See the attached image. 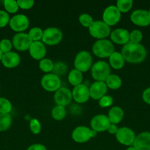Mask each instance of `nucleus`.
I'll use <instances>...</instances> for the list:
<instances>
[{
	"label": "nucleus",
	"mask_w": 150,
	"mask_h": 150,
	"mask_svg": "<svg viewBox=\"0 0 150 150\" xmlns=\"http://www.w3.org/2000/svg\"><path fill=\"white\" fill-rule=\"evenodd\" d=\"M121 54L125 62L131 64H139L144 61L146 57V49L141 43L129 42L123 45Z\"/></svg>",
	"instance_id": "1"
},
{
	"label": "nucleus",
	"mask_w": 150,
	"mask_h": 150,
	"mask_svg": "<svg viewBox=\"0 0 150 150\" xmlns=\"http://www.w3.org/2000/svg\"><path fill=\"white\" fill-rule=\"evenodd\" d=\"M92 51L99 58H109L115 52V47L109 40H97L93 45Z\"/></svg>",
	"instance_id": "2"
},
{
	"label": "nucleus",
	"mask_w": 150,
	"mask_h": 150,
	"mask_svg": "<svg viewBox=\"0 0 150 150\" xmlns=\"http://www.w3.org/2000/svg\"><path fill=\"white\" fill-rule=\"evenodd\" d=\"M110 71V66L103 60L95 62L91 68V76L96 81H105L107 78L111 74Z\"/></svg>",
	"instance_id": "3"
},
{
	"label": "nucleus",
	"mask_w": 150,
	"mask_h": 150,
	"mask_svg": "<svg viewBox=\"0 0 150 150\" xmlns=\"http://www.w3.org/2000/svg\"><path fill=\"white\" fill-rule=\"evenodd\" d=\"M93 65V59L91 53L87 51H81L77 53L74 62V69L81 73L91 70Z\"/></svg>",
	"instance_id": "4"
},
{
	"label": "nucleus",
	"mask_w": 150,
	"mask_h": 150,
	"mask_svg": "<svg viewBox=\"0 0 150 150\" xmlns=\"http://www.w3.org/2000/svg\"><path fill=\"white\" fill-rule=\"evenodd\" d=\"M88 31L91 36L97 40L106 39L111 33L110 26L102 21H94Z\"/></svg>",
	"instance_id": "5"
},
{
	"label": "nucleus",
	"mask_w": 150,
	"mask_h": 150,
	"mask_svg": "<svg viewBox=\"0 0 150 150\" xmlns=\"http://www.w3.org/2000/svg\"><path fill=\"white\" fill-rule=\"evenodd\" d=\"M96 132L86 126H78L72 131L71 138L76 143L83 144L88 142L92 138L96 137Z\"/></svg>",
	"instance_id": "6"
},
{
	"label": "nucleus",
	"mask_w": 150,
	"mask_h": 150,
	"mask_svg": "<svg viewBox=\"0 0 150 150\" xmlns=\"http://www.w3.org/2000/svg\"><path fill=\"white\" fill-rule=\"evenodd\" d=\"M63 32L57 27H49L44 30L42 42L47 45H56L61 42Z\"/></svg>",
	"instance_id": "7"
},
{
	"label": "nucleus",
	"mask_w": 150,
	"mask_h": 150,
	"mask_svg": "<svg viewBox=\"0 0 150 150\" xmlns=\"http://www.w3.org/2000/svg\"><path fill=\"white\" fill-rule=\"evenodd\" d=\"M41 86L49 92H55L61 87V80L59 76L54 73H47L41 80Z\"/></svg>",
	"instance_id": "8"
},
{
	"label": "nucleus",
	"mask_w": 150,
	"mask_h": 150,
	"mask_svg": "<svg viewBox=\"0 0 150 150\" xmlns=\"http://www.w3.org/2000/svg\"><path fill=\"white\" fill-rule=\"evenodd\" d=\"M121 13L116 5H110L106 7L102 13V21L109 26H113L119 22Z\"/></svg>",
	"instance_id": "9"
},
{
	"label": "nucleus",
	"mask_w": 150,
	"mask_h": 150,
	"mask_svg": "<svg viewBox=\"0 0 150 150\" xmlns=\"http://www.w3.org/2000/svg\"><path fill=\"white\" fill-rule=\"evenodd\" d=\"M29 25V18L24 14L15 15L10 18L9 26L10 29L17 33H21L28 29Z\"/></svg>",
	"instance_id": "10"
},
{
	"label": "nucleus",
	"mask_w": 150,
	"mask_h": 150,
	"mask_svg": "<svg viewBox=\"0 0 150 150\" xmlns=\"http://www.w3.org/2000/svg\"><path fill=\"white\" fill-rule=\"evenodd\" d=\"M116 139L121 144L127 146H132L136 136L133 130L127 127H122L119 128L116 135Z\"/></svg>",
	"instance_id": "11"
},
{
	"label": "nucleus",
	"mask_w": 150,
	"mask_h": 150,
	"mask_svg": "<svg viewBox=\"0 0 150 150\" xmlns=\"http://www.w3.org/2000/svg\"><path fill=\"white\" fill-rule=\"evenodd\" d=\"M13 46L19 51H29L30 45H32V40L29 38L28 33L21 32V33H16L13 36L12 40Z\"/></svg>",
	"instance_id": "12"
},
{
	"label": "nucleus",
	"mask_w": 150,
	"mask_h": 150,
	"mask_svg": "<svg viewBox=\"0 0 150 150\" xmlns=\"http://www.w3.org/2000/svg\"><path fill=\"white\" fill-rule=\"evenodd\" d=\"M110 124L111 123H110L107 116L104 115V114H98V115L94 116L91 119V122H90L91 129H92L96 133L107 131Z\"/></svg>",
	"instance_id": "13"
},
{
	"label": "nucleus",
	"mask_w": 150,
	"mask_h": 150,
	"mask_svg": "<svg viewBox=\"0 0 150 150\" xmlns=\"http://www.w3.org/2000/svg\"><path fill=\"white\" fill-rule=\"evenodd\" d=\"M130 21L138 26H147L150 24V14L148 10L138 9L131 13Z\"/></svg>",
	"instance_id": "14"
},
{
	"label": "nucleus",
	"mask_w": 150,
	"mask_h": 150,
	"mask_svg": "<svg viewBox=\"0 0 150 150\" xmlns=\"http://www.w3.org/2000/svg\"><path fill=\"white\" fill-rule=\"evenodd\" d=\"M72 99L73 98L71 91L66 87L61 86L58 90L54 92V100L57 105L66 106L71 102Z\"/></svg>",
	"instance_id": "15"
},
{
	"label": "nucleus",
	"mask_w": 150,
	"mask_h": 150,
	"mask_svg": "<svg viewBox=\"0 0 150 150\" xmlns=\"http://www.w3.org/2000/svg\"><path fill=\"white\" fill-rule=\"evenodd\" d=\"M72 92V98L77 103H85L89 100L90 92L89 87L84 83L78 85L74 87Z\"/></svg>",
	"instance_id": "16"
},
{
	"label": "nucleus",
	"mask_w": 150,
	"mask_h": 150,
	"mask_svg": "<svg viewBox=\"0 0 150 150\" xmlns=\"http://www.w3.org/2000/svg\"><path fill=\"white\" fill-rule=\"evenodd\" d=\"M110 40L118 45H126L129 42V32L124 28H118L111 31Z\"/></svg>",
	"instance_id": "17"
},
{
	"label": "nucleus",
	"mask_w": 150,
	"mask_h": 150,
	"mask_svg": "<svg viewBox=\"0 0 150 150\" xmlns=\"http://www.w3.org/2000/svg\"><path fill=\"white\" fill-rule=\"evenodd\" d=\"M107 89L108 88L104 81H95L89 87L90 97L93 100H99L106 95Z\"/></svg>",
	"instance_id": "18"
},
{
	"label": "nucleus",
	"mask_w": 150,
	"mask_h": 150,
	"mask_svg": "<svg viewBox=\"0 0 150 150\" xmlns=\"http://www.w3.org/2000/svg\"><path fill=\"white\" fill-rule=\"evenodd\" d=\"M29 55L35 60L41 61L45 58L46 54V48L45 44L42 41L32 42V45L29 48Z\"/></svg>",
	"instance_id": "19"
},
{
	"label": "nucleus",
	"mask_w": 150,
	"mask_h": 150,
	"mask_svg": "<svg viewBox=\"0 0 150 150\" xmlns=\"http://www.w3.org/2000/svg\"><path fill=\"white\" fill-rule=\"evenodd\" d=\"M132 146L137 150H150L149 132H142L137 135Z\"/></svg>",
	"instance_id": "20"
},
{
	"label": "nucleus",
	"mask_w": 150,
	"mask_h": 150,
	"mask_svg": "<svg viewBox=\"0 0 150 150\" xmlns=\"http://www.w3.org/2000/svg\"><path fill=\"white\" fill-rule=\"evenodd\" d=\"M1 62L3 66L7 68H15L20 64L21 57L18 53L10 51V52L3 54Z\"/></svg>",
	"instance_id": "21"
},
{
	"label": "nucleus",
	"mask_w": 150,
	"mask_h": 150,
	"mask_svg": "<svg viewBox=\"0 0 150 150\" xmlns=\"http://www.w3.org/2000/svg\"><path fill=\"white\" fill-rule=\"evenodd\" d=\"M124 115V113L121 107L113 106L109 110L107 117L111 124L117 125L123 120Z\"/></svg>",
	"instance_id": "22"
},
{
	"label": "nucleus",
	"mask_w": 150,
	"mask_h": 150,
	"mask_svg": "<svg viewBox=\"0 0 150 150\" xmlns=\"http://www.w3.org/2000/svg\"><path fill=\"white\" fill-rule=\"evenodd\" d=\"M125 60L120 52L115 51L109 57V65L115 70H120L124 66Z\"/></svg>",
	"instance_id": "23"
},
{
	"label": "nucleus",
	"mask_w": 150,
	"mask_h": 150,
	"mask_svg": "<svg viewBox=\"0 0 150 150\" xmlns=\"http://www.w3.org/2000/svg\"><path fill=\"white\" fill-rule=\"evenodd\" d=\"M82 80H83V76L82 73H81L80 71L76 69H73L69 72L68 81L71 85L74 86V87L82 83Z\"/></svg>",
	"instance_id": "24"
},
{
	"label": "nucleus",
	"mask_w": 150,
	"mask_h": 150,
	"mask_svg": "<svg viewBox=\"0 0 150 150\" xmlns=\"http://www.w3.org/2000/svg\"><path fill=\"white\" fill-rule=\"evenodd\" d=\"M104 82H105L107 88L113 89V90L119 89L122 85L121 79L116 74H110Z\"/></svg>",
	"instance_id": "25"
},
{
	"label": "nucleus",
	"mask_w": 150,
	"mask_h": 150,
	"mask_svg": "<svg viewBox=\"0 0 150 150\" xmlns=\"http://www.w3.org/2000/svg\"><path fill=\"white\" fill-rule=\"evenodd\" d=\"M51 117L56 121H61L66 117V108L61 105H56L51 110Z\"/></svg>",
	"instance_id": "26"
},
{
	"label": "nucleus",
	"mask_w": 150,
	"mask_h": 150,
	"mask_svg": "<svg viewBox=\"0 0 150 150\" xmlns=\"http://www.w3.org/2000/svg\"><path fill=\"white\" fill-rule=\"evenodd\" d=\"M12 125V117L10 114H0V132L9 130Z\"/></svg>",
	"instance_id": "27"
},
{
	"label": "nucleus",
	"mask_w": 150,
	"mask_h": 150,
	"mask_svg": "<svg viewBox=\"0 0 150 150\" xmlns=\"http://www.w3.org/2000/svg\"><path fill=\"white\" fill-rule=\"evenodd\" d=\"M132 0H118L116 6L121 13H126L132 9Z\"/></svg>",
	"instance_id": "28"
},
{
	"label": "nucleus",
	"mask_w": 150,
	"mask_h": 150,
	"mask_svg": "<svg viewBox=\"0 0 150 150\" xmlns=\"http://www.w3.org/2000/svg\"><path fill=\"white\" fill-rule=\"evenodd\" d=\"M54 65V63L53 62L52 60L48 58L43 59L39 62V68L46 74L47 73H51V72L53 71Z\"/></svg>",
	"instance_id": "29"
},
{
	"label": "nucleus",
	"mask_w": 150,
	"mask_h": 150,
	"mask_svg": "<svg viewBox=\"0 0 150 150\" xmlns=\"http://www.w3.org/2000/svg\"><path fill=\"white\" fill-rule=\"evenodd\" d=\"M3 4H4V10L8 14L9 13L14 14L17 13L19 9L17 1H15V0H4L3 1Z\"/></svg>",
	"instance_id": "30"
},
{
	"label": "nucleus",
	"mask_w": 150,
	"mask_h": 150,
	"mask_svg": "<svg viewBox=\"0 0 150 150\" xmlns=\"http://www.w3.org/2000/svg\"><path fill=\"white\" fill-rule=\"evenodd\" d=\"M13 109L11 102L5 98L0 97V114H9Z\"/></svg>",
	"instance_id": "31"
},
{
	"label": "nucleus",
	"mask_w": 150,
	"mask_h": 150,
	"mask_svg": "<svg viewBox=\"0 0 150 150\" xmlns=\"http://www.w3.org/2000/svg\"><path fill=\"white\" fill-rule=\"evenodd\" d=\"M43 34H44L43 29L40 27H37V26L32 28L28 32V35L32 42H36V41H40L41 40H42Z\"/></svg>",
	"instance_id": "32"
},
{
	"label": "nucleus",
	"mask_w": 150,
	"mask_h": 150,
	"mask_svg": "<svg viewBox=\"0 0 150 150\" xmlns=\"http://www.w3.org/2000/svg\"><path fill=\"white\" fill-rule=\"evenodd\" d=\"M67 70L68 67L64 62H57L54 63L52 73L57 75V76L60 77V76H63V75L66 74Z\"/></svg>",
	"instance_id": "33"
},
{
	"label": "nucleus",
	"mask_w": 150,
	"mask_h": 150,
	"mask_svg": "<svg viewBox=\"0 0 150 150\" xmlns=\"http://www.w3.org/2000/svg\"><path fill=\"white\" fill-rule=\"evenodd\" d=\"M79 23L82 25V26L86 28H89L92 23L94 22V19H93L92 16L87 13H82L78 18Z\"/></svg>",
	"instance_id": "34"
},
{
	"label": "nucleus",
	"mask_w": 150,
	"mask_h": 150,
	"mask_svg": "<svg viewBox=\"0 0 150 150\" xmlns=\"http://www.w3.org/2000/svg\"><path fill=\"white\" fill-rule=\"evenodd\" d=\"M143 40V33L138 29H135L129 32V42L133 43H141Z\"/></svg>",
	"instance_id": "35"
},
{
	"label": "nucleus",
	"mask_w": 150,
	"mask_h": 150,
	"mask_svg": "<svg viewBox=\"0 0 150 150\" xmlns=\"http://www.w3.org/2000/svg\"><path fill=\"white\" fill-rule=\"evenodd\" d=\"M29 129L32 134L38 135L41 131V124L37 119H32L29 122Z\"/></svg>",
	"instance_id": "36"
},
{
	"label": "nucleus",
	"mask_w": 150,
	"mask_h": 150,
	"mask_svg": "<svg viewBox=\"0 0 150 150\" xmlns=\"http://www.w3.org/2000/svg\"><path fill=\"white\" fill-rule=\"evenodd\" d=\"M13 48L12 41L9 39H2L0 40V50L3 54L10 52Z\"/></svg>",
	"instance_id": "37"
},
{
	"label": "nucleus",
	"mask_w": 150,
	"mask_h": 150,
	"mask_svg": "<svg viewBox=\"0 0 150 150\" xmlns=\"http://www.w3.org/2000/svg\"><path fill=\"white\" fill-rule=\"evenodd\" d=\"M113 98L110 95H104L100 100H99V105L101 108H107L113 105Z\"/></svg>",
	"instance_id": "38"
},
{
	"label": "nucleus",
	"mask_w": 150,
	"mask_h": 150,
	"mask_svg": "<svg viewBox=\"0 0 150 150\" xmlns=\"http://www.w3.org/2000/svg\"><path fill=\"white\" fill-rule=\"evenodd\" d=\"M10 18L5 10H0V28H3L9 24Z\"/></svg>",
	"instance_id": "39"
},
{
	"label": "nucleus",
	"mask_w": 150,
	"mask_h": 150,
	"mask_svg": "<svg viewBox=\"0 0 150 150\" xmlns=\"http://www.w3.org/2000/svg\"><path fill=\"white\" fill-rule=\"evenodd\" d=\"M17 3L19 8L22 10H29L34 6L35 1L33 0H18Z\"/></svg>",
	"instance_id": "40"
},
{
	"label": "nucleus",
	"mask_w": 150,
	"mask_h": 150,
	"mask_svg": "<svg viewBox=\"0 0 150 150\" xmlns=\"http://www.w3.org/2000/svg\"><path fill=\"white\" fill-rule=\"evenodd\" d=\"M142 98L143 100L146 103L150 105V87L146 88L144 89L142 94Z\"/></svg>",
	"instance_id": "41"
},
{
	"label": "nucleus",
	"mask_w": 150,
	"mask_h": 150,
	"mask_svg": "<svg viewBox=\"0 0 150 150\" xmlns=\"http://www.w3.org/2000/svg\"><path fill=\"white\" fill-rule=\"evenodd\" d=\"M26 150H47L46 147L41 144H34L30 145Z\"/></svg>",
	"instance_id": "42"
},
{
	"label": "nucleus",
	"mask_w": 150,
	"mask_h": 150,
	"mask_svg": "<svg viewBox=\"0 0 150 150\" xmlns=\"http://www.w3.org/2000/svg\"><path fill=\"white\" fill-rule=\"evenodd\" d=\"M118 130H119V127H118L117 125L110 124V125L109 126V127H108V129H107V131L110 134L116 135V133H117Z\"/></svg>",
	"instance_id": "43"
},
{
	"label": "nucleus",
	"mask_w": 150,
	"mask_h": 150,
	"mask_svg": "<svg viewBox=\"0 0 150 150\" xmlns=\"http://www.w3.org/2000/svg\"><path fill=\"white\" fill-rule=\"evenodd\" d=\"M125 150H137L136 149H135V147H133V146H129V147L127 148V149H126Z\"/></svg>",
	"instance_id": "44"
},
{
	"label": "nucleus",
	"mask_w": 150,
	"mask_h": 150,
	"mask_svg": "<svg viewBox=\"0 0 150 150\" xmlns=\"http://www.w3.org/2000/svg\"><path fill=\"white\" fill-rule=\"evenodd\" d=\"M3 54H3V53L1 52V50H0V62L1 61V59H2Z\"/></svg>",
	"instance_id": "45"
},
{
	"label": "nucleus",
	"mask_w": 150,
	"mask_h": 150,
	"mask_svg": "<svg viewBox=\"0 0 150 150\" xmlns=\"http://www.w3.org/2000/svg\"><path fill=\"white\" fill-rule=\"evenodd\" d=\"M148 11H149V14H150V9H149V10H148Z\"/></svg>",
	"instance_id": "46"
}]
</instances>
